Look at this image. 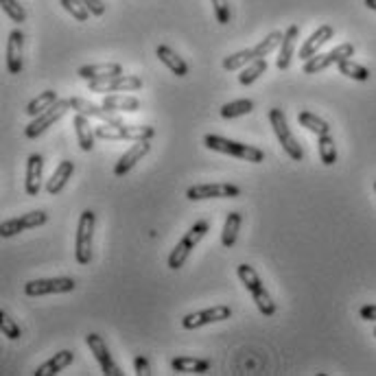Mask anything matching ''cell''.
Wrapping results in <instances>:
<instances>
[{
    "label": "cell",
    "instance_id": "6da1fadb",
    "mask_svg": "<svg viewBox=\"0 0 376 376\" xmlns=\"http://www.w3.org/2000/svg\"><path fill=\"white\" fill-rule=\"evenodd\" d=\"M96 138L101 141H151L156 129L149 125H125V123H103L94 127Z\"/></svg>",
    "mask_w": 376,
    "mask_h": 376
},
{
    "label": "cell",
    "instance_id": "7a4b0ae2",
    "mask_svg": "<svg viewBox=\"0 0 376 376\" xmlns=\"http://www.w3.org/2000/svg\"><path fill=\"white\" fill-rule=\"evenodd\" d=\"M204 145L213 151H219V153H226V156H234V158H241V160H247L252 164H258L265 160V151L258 149V147H252V145H243V143H236V141H230V138H224V136H217V134H208L204 138Z\"/></svg>",
    "mask_w": 376,
    "mask_h": 376
},
{
    "label": "cell",
    "instance_id": "3957f363",
    "mask_svg": "<svg viewBox=\"0 0 376 376\" xmlns=\"http://www.w3.org/2000/svg\"><path fill=\"white\" fill-rule=\"evenodd\" d=\"M236 274H239V278H241V283L245 285V289L249 291V294H252V298H254V302L258 306V311L265 317H271L276 313V304H274L271 296L267 294V289H265V285L260 280V276L256 274V269L243 262V265L236 267Z\"/></svg>",
    "mask_w": 376,
    "mask_h": 376
},
{
    "label": "cell",
    "instance_id": "277c9868",
    "mask_svg": "<svg viewBox=\"0 0 376 376\" xmlns=\"http://www.w3.org/2000/svg\"><path fill=\"white\" fill-rule=\"evenodd\" d=\"M208 230H211L208 221H197L195 226H190V230L184 234V239L179 241V243L173 247V252L169 254V267H171L173 271L184 267V262L188 260L190 252H193L195 247H197V243L208 234Z\"/></svg>",
    "mask_w": 376,
    "mask_h": 376
},
{
    "label": "cell",
    "instance_id": "5b68a950",
    "mask_svg": "<svg viewBox=\"0 0 376 376\" xmlns=\"http://www.w3.org/2000/svg\"><path fill=\"white\" fill-rule=\"evenodd\" d=\"M269 123H271V127H274V132L278 136V141H280L283 149L287 151V156L291 160H296V162H302L304 151H302V147L298 143V138L291 134L287 116H285V112H283L280 107H271L269 109Z\"/></svg>",
    "mask_w": 376,
    "mask_h": 376
},
{
    "label": "cell",
    "instance_id": "8992f818",
    "mask_svg": "<svg viewBox=\"0 0 376 376\" xmlns=\"http://www.w3.org/2000/svg\"><path fill=\"white\" fill-rule=\"evenodd\" d=\"M352 55H355V46L350 44V42H346V44H339V46H335L328 53H317V55H313L311 60H306L304 66H302V73L304 75H317V73L326 71V68L332 66V64L350 60Z\"/></svg>",
    "mask_w": 376,
    "mask_h": 376
},
{
    "label": "cell",
    "instance_id": "52a82bcc",
    "mask_svg": "<svg viewBox=\"0 0 376 376\" xmlns=\"http://www.w3.org/2000/svg\"><path fill=\"white\" fill-rule=\"evenodd\" d=\"M94 213L83 211L77 226V239H75V258L79 265H88L92 260V236H94Z\"/></svg>",
    "mask_w": 376,
    "mask_h": 376
},
{
    "label": "cell",
    "instance_id": "ba28073f",
    "mask_svg": "<svg viewBox=\"0 0 376 376\" xmlns=\"http://www.w3.org/2000/svg\"><path fill=\"white\" fill-rule=\"evenodd\" d=\"M73 105H71V99H57L55 101L48 109H44V112H42L39 116H35L29 125H26V129H24V136L26 138H37V136H42L44 134L53 123H57L68 109H71Z\"/></svg>",
    "mask_w": 376,
    "mask_h": 376
},
{
    "label": "cell",
    "instance_id": "9c48e42d",
    "mask_svg": "<svg viewBox=\"0 0 376 376\" xmlns=\"http://www.w3.org/2000/svg\"><path fill=\"white\" fill-rule=\"evenodd\" d=\"M75 287H77V283L73 278H37V280H29L24 285V294L29 298L71 294V291H75Z\"/></svg>",
    "mask_w": 376,
    "mask_h": 376
},
{
    "label": "cell",
    "instance_id": "30bf717a",
    "mask_svg": "<svg viewBox=\"0 0 376 376\" xmlns=\"http://www.w3.org/2000/svg\"><path fill=\"white\" fill-rule=\"evenodd\" d=\"M143 88V79L136 75H118V77H107V79H94L88 81L90 92H134Z\"/></svg>",
    "mask_w": 376,
    "mask_h": 376
},
{
    "label": "cell",
    "instance_id": "8fae6325",
    "mask_svg": "<svg viewBox=\"0 0 376 376\" xmlns=\"http://www.w3.org/2000/svg\"><path fill=\"white\" fill-rule=\"evenodd\" d=\"M241 195V188L234 186L230 182H221V184H199V186H190L186 190V197L190 202H202V199H234Z\"/></svg>",
    "mask_w": 376,
    "mask_h": 376
},
{
    "label": "cell",
    "instance_id": "7c38bea8",
    "mask_svg": "<svg viewBox=\"0 0 376 376\" xmlns=\"http://www.w3.org/2000/svg\"><path fill=\"white\" fill-rule=\"evenodd\" d=\"M230 315H232L230 306L219 304V306H213V309H204V311H197V313L184 315L182 326L186 330H195V328H202V326L215 324V322H224V319H230Z\"/></svg>",
    "mask_w": 376,
    "mask_h": 376
},
{
    "label": "cell",
    "instance_id": "4fadbf2b",
    "mask_svg": "<svg viewBox=\"0 0 376 376\" xmlns=\"http://www.w3.org/2000/svg\"><path fill=\"white\" fill-rule=\"evenodd\" d=\"M46 221H48V215H46L44 211H33V213H26V215H22V217L3 221V226H0V234H3V239H9V236L20 234V232H24V230L44 226Z\"/></svg>",
    "mask_w": 376,
    "mask_h": 376
},
{
    "label": "cell",
    "instance_id": "5bb4252c",
    "mask_svg": "<svg viewBox=\"0 0 376 376\" xmlns=\"http://www.w3.org/2000/svg\"><path fill=\"white\" fill-rule=\"evenodd\" d=\"M86 343L90 348V352L94 355V359L99 361V366L103 370L105 376H123V372L118 370V366L114 364L112 355H109L107 350V343L103 341L101 335H96V332H90V335H86Z\"/></svg>",
    "mask_w": 376,
    "mask_h": 376
},
{
    "label": "cell",
    "instance_id": "9a60e30c",
    "mask_svg": "<svg viewBox=\"0 0 376 376\" xmlns=\"http://www.w3.org/2000/svg\"><path fill=\"white\" fill-rule=\"evenodd\" d=\"M149 149H151L149 141H136V143L118 158V162L114 164V175H116V177H123L125 173H129L134 166L147 156Z\"/></svg>",
    "mask_w": 376,
    "mask_h": 376
},
{
    "label": "cell",
    "instance_id": "2e32d148",
    "mask_svg": "<svg viewBox=\"0 0 376 376\" xmlns=\"http://www.w3.org/2000/svg\"><path fill=\"white\" fill-rule=\"evenodd\" d=\"M22 46H24V33L20 29H13L7 39V71L9 75L22 73Z\"/></svg>",
    "mask_w": 376,
    "mask_h": 376
},
{
    "label": "cell",
    "instance_id": "e0dca14e",
    "mask_svg": "<svg viewBox=\"0 0 376 376\" xmlns=\"http://www.w3.org/2000/svg\"><path fill=\"white\" fill-rule=\"evenodd\" d=\"M71 105L75 112L79 114H86L88 118H101L105 123H120L118 114L112 112V109H107L105 105H96V103H90L86 99H81V96H73L71 99Z\"/></svg>",
    "mask_w": 376,
    "mask_h": 376
},
{
    "label": "cell",
    "instance_id": "ac0fdd59",
    "mask_svg": "<svg viewBox=\"0 0 376 376\" xmlns=\"http://www.w3.org/2000/svg\"><path fill=\"white\" fill-rule=\"evenodd\" d=\"M42 171H44V158L39 153H33L26 160V179H24V190L29 197H37L42 188Z\"/></svg>",
    "mask_w": 376,
    "mask_h": 376
},
{
    "label": "cell",
    "instance_id": "d6986e66",
    "mask_svg": "<svg viewBox=\"0 0 376 376\" xmlns=\"http://www.w3.org/2000/svg\"><path fill=\"white\" fill-rule=\"evenodd\" d=\"M332 35H335V29H332L330 24H322L317 26V31L311 33V37L304 42L302 48H300V60H311L313 55H317V51L322 48L328 39H332Z\"/></svg>",
    "mask_w": 376,
    "mask_h": 376
},
{
    "label": "cell",
    "instance_id": "ffe728a7",
    "mask_svg": "<svg viewBox=\"0 0 376 376\" xmlns=\"http://www.w3.org/2000/svg\"><path fill=\"white\" fill-rule=\"evenodd\" d=\"M298 35H300L298 24H291L285 31V39H283L280 48H278V60H276V66L280 68V71H287V68L291 66V60H294V53H296V44H298Z\"/></svg>",
    "mask_w": 376,
    "mask_h": 376
},
{
    "label": "cell",
    "instance_id": "44dd1931",
    "mask_svg": "<svg viewBox=\"0 0 376 376\" xmlns=\"http://www.w3.org/2000/svg\"><path fill=\"white\" fill-rule=\"evenodd\" d=\"M77 75L81 79H86V81L118 77V75H123V66L114 64V62H109V64H88V66H81L79 71H77Z\"/></svg>",
    "mask_w": 376,
    "mask_h": 376
},
{
    "label": "cell",
    "instance_id": "7402d4cb",
    "mask_svg": "<svg viewBox=\"0 0 376 376\" xmlns=\"http://www.w3.org/2000/svg\"><path fill=\"white\" fill-rule=\"evenodd\" d=\"M73 173H75V162H73V160H62L57 169H55L53 177L48 179L46 193H48V195H60V193L66 188L68 179L73 177Z\"/></svg>",
    "mask_w": 376,
    "mask_h": 376
},
{
    "label": "cell",
    "instance_id": "603a6c76",
    "mask_svg": "<svg viewBox=\"0 0 376 376\" xmlns=\"http://www.w3.org/2000/svg\"><path fill=\"white\" fill-rule=\"evenodd\" d=\"M156 55H158V60L169 68V71L173 73V75H177V77H186L188 75V64L179 57V55L171 48V46H164V44H160L158 48H156Z\"/></svg>",
    "mask_w": 376,
    "mask_h": 376
},
{
    "label": "cell",
    "instance_id": "cb8c5ba5",
    "mask_svg": "<svg viewBox=\"0 0 376 376\" xmlns=\"http://www.w3.org/2000/svg\"><path fill=\"white\" fill-rule=\"evenodd\" d=\"M73 359H75V352H73V350H62V352L55 355L53 359H48L46 364H42L33 374H35V376H55V374H60L64 368L71 366Z\"/></svg>",
    "mask_w": 376,
    "mask_h": 376
},
{
    "label": "cell",
    "instance_id": "d4e9b609",
    "mask_svg": "<svg viewBox=\"0 0 376 376\" xmlns=\"http://www.w3.org/2000/svg\"><path fill=\"white\" fill-rule=\"evenodd\" d=\"M73 125H75V132H77L79 147H81L83 151H92V149H94V138H96V134H94V127L90 125L88 116L77 112L75 118H73Z\"/></svg>",
    "mask_w": 376,
    "mask_h": 376
},
{
    "label": "cell",
    "instance_id": "484cf974",
    "mask_svg": "<svg viewBox=\"0 0 376 376\" xmlns=\"http://www.w3.org/2000/svg\"><path fill=\"white\" fill-rule=\"evenodd\" d=\"M101 105L112 109V112H138L143 103L129 94H109V96H105Z\"/></svg>",
    "mask_w": 376,
    "mask_h": 376
},
{
    "label": "cell",
    "instance_id": "4316f807",
    "mask_svg": "<svg viewBox=\"0 0 376 376\" xmlns=\"http://www.w3.org/2000/svg\"><path fill=\"white\" fill-rule=\"evenodd\" d=\"M173 372H184V374H204L211 370V361L206 359H195V357H175L171 361Z\"/></svg>",
    "mask_w": 376,
    "mask_h": 376
},
{
    "label": "cell",
    "instance_id": "83f0119b",
    "mask_svg": "<svg viewBox=\"0 0 376 376\" xmlns=\"http://www.w3.org/2000/svg\"><path fill=\"white\" fill-rule=\"evenodd\" d=\"M241 221H243L241 213H228L226 224H224V232H221V245H224V247H232L236 243Z\"/></svg>",
    "mask_w": 376,
    "mask_h": 376
},
{
    "label": "cell",
    "instance_id": "f1b7e54d",
    "mask_svg": "<svg viewBox=\"0 0 376 376\" xmlns=\"http://www.w3.org/2000/svg\"><path fill=\"white\" fill-rule=\"evenodd\" d=\"M317 151H319V160L326 166H332L337 162V145L332 141L330 134H324V136H317Z\"/></svg>",
    "mask_w": 376,
    "mask_h": 376
},
{
    "label": "cell",
    "instance_id": "f546056e",
    "mask_svg": "<svg viewBox=\"0 0 376 376\" xmlns=\"http://www.w3.org/2000/svg\"><path fill=\"white\" fill-rule=\"evenodd\" d=\"M57 99H60L57 92H55V90H46V92H42L39 96H35V99H33L29 105H26L24 112L35 118V116H39L42 112H44V109H48Z\"/></svg>",
    "mask_w": 376,
    "mask_h": 376
},
{
    "label": "cell",
    "instance_id": "4dcf8cb0",
    "mask_svg": "<svg viewBox=\"0 0 376 376\" xmlns=\"http://www.w3.org/2000/svg\"><path fill=\"white\" fill-rule=\"evenodd\" d=\"M265 71H267V60L265 57H256L254 62H249L241 75H239V83L241 86H249V83H254L260 75H265Z\"/></svg>",
    "mask_w": 376,
    "mask_h": 376
},
{
    "label": "cell",
    "instance_id": "1f68e13d",
    "mask_svg": "<svg viewBox=\"0 0 376 376\" xmlns=\"http://www.w3.org/2000/svg\"><path fill=\"white\" fill-rule=\"evenodd\" d=\"M298 123L302 125V127L309 129V132L317 134V136L330 134V125H328L324 118L315 116L313 112H300V114H298Z\"/></svg>",
    "mask_w": 376,
    "mask_h": 376
},
{
    "label": "cell",
    "instance_id": "d6a6232c",
    "mask_svg": "<svg viewBox=\"0 0 376 376\" xmlns=\"http://www.w3.org/2000/svg\"><path fill=\"white\" fill-rule=\"evenodd\" d=\"M256 60V53L254 48H245V51H239V53H232L228 55V57L224 60V68L226 71H241V68H245L249 62Z\"/></svg>",
    "mask_w": 376,
    "mask_h": 376
},
{
    "label": "cell",
    "instance_id": "836d02e7",
    "mask_svg": "<svg viewBox=\"0 0 376 376\" xmlns=\"http://www.w3.org/2000/svg\"><path fill=\"white\" fill-rule=\"evenodd\" d=\"M249 112H254V101L249 99H239V101H232V103H226L221 107V116L224 118H239V116H245Z\"/></svg>",
    "mask_w": 376,
    "mask_h": 376
},
{
    "label": "cell",
    "instance_id": "e575fe53",
    "mask_svg": "<svg viewBox=\"0 0 376 376\" xmlns=\"http://www.w3.org/2000/svg\"><path fill=\"white\" fill-rule=\"evenodd\" d=\"M283 39H285V35H283L280 31H274V33H269L267 37H265V39H260L258 44L254 46L256 57H267V55H271L276 48H280Z\"/></svg>",
    "mask_w": 376,
    "mask_h": 376
},
{
    "label": "cell",
    "instance_id": "d590c367",
    "mask_svg": "<svg viewBox=\"0 0 376 376\" xmlns=\"http://www.w3.org/2000/svg\"><path fill=\"white\" fill-rule=\"evenodd\" d=\"M337 68H339V73H341V75L350 77V79H355V81H368V79H370V71H368V68H366V66H361V64H357V62H352V60H343V62H339Z\"/></svg>",
    "mask_w": 376,
    "mask_h": 376
},
{
    "label": "cell",
    "instance_id": "8d00e7d4",
    "mask_svg": "<svg viewBox=\"0 0 376 376\" xmlns=\"http://www.w3.org/2000/svg\"><path fill=\"white\" fill-rule=\"evenodd\" d=\"M60 5L79 22H86L90 18V9L83 5V0H60Z\"/></svg>",
    "mask_w": 376,
    "mask_h": 376
},
{
    "label": "cell",
    "instance_id": "74e56055",
    "mask_svg": "<svg viewBox=\"0 0 376 376\" xmlns=\"http://www.w3.org/2000/svg\"><path fill=\"white\" fill-rule=\"evenodd\" d=\"M0 5H3V11L13 22L22 24L26 20V11L22 9V5L18 3V0H0Z\"/></svg>",
    "mask_w": 376,
    "mask_h": 376
},
{
    "label": "cell",
    "instance_id": "f35d334b",
    "mask_svg": "<svg viewBox=\"0 0 376 376\" xmlns=\"http://www.w3.org/2000/svg\"><path fill=\"white\" fill-rule=\"evenodd\" d=\"M0 328H3V335L7 339H18L20 337V326L16 324V319H11L9 313H0Z\"/></svg>",
    "mask_w": 376,
    "mask_h": 376
},
{
    "label": "cell",
    "instance_id": "ab89813d",
    "mask_svg": "<svg viewBox=\"0 0 376 376\" xmlns=\"http://www.w3.org/2000/svg\"><path fill=\"white\" fill-rule=\"evenodd\" d=\"M213 9H215V16H217V22L219 24H228L232 13H230V5L228 0H213Z\"/></svg>",
    "mask_w": 376,
    "mask_h": 376
},
{
    "label": "cell",
    "instance_id": "60d3db41",
    "mask_svg": "<svg viewBox=\"0 0 376 376\" xmlns=\"http://www.w3.org/2000/svg\"><path fill=\"white\" fill-rule=\"evenodd\" d=\"M134 368H136V374H138V376H149V374H151L149 359L143 357V355H138V357L134 359Z\"/></svg>",
    "mask_w": 376,
    "mask_h": 376
},
{
    "label": "cell",
    "instance_id": "b9f144b4",
    "mask_svg": "<svg viewBox=\"0 0 376 376\" xmlns=\"http://www.w3.org/2000/svg\"><path fill=\"white\" fill-rule=\"evenodd\" d=\"M83 5H86V7L90 9L92 16H103V13H105L103 0H83Z\"/></svg>",
    "mask_w": 376,
    "mask_h": 376
},
{
    "label": "cell",
    "instance_id": "7bdbcfd3",
    "mask_svg": "<svg viewBox=\"0 0 376 376\" xmlns=\"http://www.w3.org/2000/svg\"><path fill=\"white\" fill-rule=\"evenodd\" d=\"M359 315L361 319H366V322H376V304H366L359 309Z\"/></svg>",
    "mask_w": 376,
    "mask_h": 376
},
{
    "label": "cell",
    "instance_id": "ee69618b",
    "mask_svg": "<svg viewBox=\"0 0 376 376\" xmlns=\"http://www.w3.org/2000/svg\"><path fill=\"white\" fill-rule=\"evenodd\" d=\"M366 7L372 9V11H376V0H366Z\"/></svg>",
    "mask_w": 376,
    "mask_h": 376
},
{
    "label": "cell",
    "instance_id": "f6af8a7d",
    "mask_svg": "<svg viewBox=\"0 0 376 376\" xmlns=\"http://www.w3.org/2000/svg\"><path fill=\"white\" fill-rule=\"evenodd\" d=\"M374 337H376V328H374Z\"/></svg>",
    "mask_w": 376,
    "mask_h": 376
},
{
    "label": "cell",
    "instance_id": "bcb514c9",
    "mask_svg": "<svg viewBox=\"0 0 376 376\" xmlns=\"http://www.w3.org/2000/svg\"><path fill=\"white\" fill-rule=\"evenodd\" d=\"M374 188H376V182H374Z\"/></svg>",
    "mask_w": 376,
    "mask_h": 376
}]
</instances>
